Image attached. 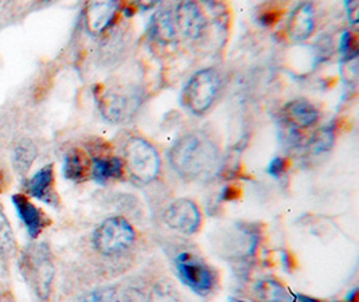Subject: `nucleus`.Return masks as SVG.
<instances>
[{
	"mask_svg": "<svg viewBox=\"0 0 359 302\" xmlns=\"http://www.w3.org/2000/svg\"><path fill=\"white\" fill-rule=\"evenodd\" d=\"M174 171L186 180H205L215 174L219 151L212 140L201 133L180 137L170 152Z\"/></svg>",
	"mask_w": 359,
	"mask_h": 302,
	"instance_id": "f257e3e1",
	"label": "nucleus"
},
{
	"mask_svg": "<svg viewBox=\"0 0 359 302\" xmlns=\"http://www.w3.org/2000/svg\"><path fill=\"white\" fill-rule=\"evenodd\" d=\"M219 86L221 78L217 70L203 69L196 71L183 90L182 99L184 107L196 114L205 113L212 107Z\"/></svg>",
	"mask_w": 359,
	"mask_h": 302,
	"instance_id": "20e7f679",
	"label": "nucleus"
},
{
	"mask_svg": "<svg viewBox=\"0 0 359 302\" xmlns=\"http://www.w3.org/2000/svg\"><path fill=\"white\" fill-rule=\"evenodd\" d=\"M177 274L180 281L196 294L208 296L214 287L215 277L210 268L190 253H182L175 259Z\"/></svg>",
	"mask_w": 359,
	"mask_h": 302,
	"instance_id": "423d86ee",
	"label": "nucleus"
},
{
	"mask_svg": "<svg viewBox=\"0 0 359 302\" xmlns=\"http://www.w3.org/2000/svg\"><path fill=\"white\" fill-rule=\"evenodd\" d=\"M76 302H114V293L112 289H96L82 294Z\"/></svg>",
	"mask_w": 359,
	"mask_h": 302,
	"instance_id": "5701e85b",
	"label": "nucleus"
},
{
	"mask_svg": "<svg viewBox=\"0 0 359 302\" xmlns=\"http://www.w3.org/2000/svg\"><path fill=\"white\" fill-rule=\"evenodd\" d=\"M136 238L135 230L124 218L114 217L101 223L95 231L93 245L100 254L114 255L127 250Z\"/></svg>",
	"mask_w": 359,
	"mask_h": 302,
	"instance_id": "39448f33",
	"label": "nucleus"
},
{
	"mask_svg": "<svg viewBox=\"0 0 359 302\" xmlns=\"http://www.w3.org/2000/svg\"><path fill=\"white\" fill-rule=\"evenodd\" d=\"M164 221L168 227L182 234H193L199 228L201 212L194 202L178 199L165 210Z\"/></svg>",
	"mask_w": 359,
	"mask_h": 302,
	"instance_id": "0eeeda50",
	"label": "nucleus"
},
{
	"mask_svg": "<svg viewBox=\"0 0 359 302\" xmlns=\"http://www.w3.org/2000/svg\"><path fill=\"white\" fill-rule=\"evenodd\" d=\"M0 302H3V294H1V291H0Z\"/></svg>",
	"mask_w": 359,
	"mask_h": 302,
	"instance_id": "7c9ffc66",
	"label": "nucleus"
},
{
	"mask_svg": "<svg viewBox=\"0 0 359 302\" xmlns=\"http://www.w3.org/2000/svg\"><path fill=\"white\" fill-rule=\"evenodd\" d=\"M148 302H180V300L171 287L159 285L154 289Z\"/></svg>",
	"mask_w": 359,
	"mask_h": 302,
	"instance_id": "b1692460",
	"label": "nucleus"
},
{
	"mask_svg": "<svg viewBox=\"0 0 359 302\" xmlns=\"http://www.w3.org/2000/svg\"><path fill=\"white\" fill-rule=\"evenodd\" d=\"M117 7L116 1H97L89 4L86 10L88 30L95 35L105 32L114 20Z\"/></svg>",
	"mask_w": 359,
	"mask_h": 302,
	"instance_id": "4468645a",
	"label": "nucleus"
},
{
	"mask_svg": "<svg viewBox=\"0 0 359 302\" xmlns=\"http://www.w3.org/2000/svg\"><path fill=\"white\" fill-rule=\"evenodd\" d=\"M172 14L178 35L180 34L187 39L198 38L206 26L205 16L193 1H182L177 4Z\"/></svg>",
	"mask_w": 359,
	"mask_h": 302,
	"instance_id": "6e6552de",
	"label": "nucleus"
},
{
	"mask_svg": "<svg viewBox=\"0 0 359 302\" xmlns=\"http://www.w3.org/2000/svg\"><path fill=\"white\" fill-rule=\"evenodd\" d=\"M17 239L11 224L4 212L0 210V259L7 261L17 253Z\"/></svg>",
	"mask_w": 359,
	"mask_h": 302,
	"instance_id": "aec40b11",
	"label": "nucleus"
},
{
	"mask_svg": "<svg viewBox=\"0 0 359 302\" xmlns=\"http://www.w3.org/2000/svg\"><path fill=\"white\" fill-rule=\"evenodd\" d=\"M13 203L29 235L33 239L38 238L50 223L46 214L35 206L26 195L22 193L13 196Z\"/></svg>",
	"mask_w": 359,
	"mask_h": 302,
	"instance_id": "9b49d317",
	"label": "nucleus"
},
{
	"mask_svg": "<svg viewBox=\"0 0 359 302\" xmlns=\"http://www.w3.org/2000/svg\"><path fill=\"white\" fill-rule=\"evenodd\" d=\"M357 294H358V291L357 290H353L348 296H347V298H346V301L347 302H355L357 301Z\"/></svg>",
	"mask_w": 359,
	"mask_h": 302,
	"instance_id": "c85d7f7f",
	"label": "nucleus"
},
{
	"mask_svg": "<svg viewBox=\"0 0 359 302\" xmlns=\"http://www.w3.org/2000/svg\"><path fill=\"white\" fill-rule=\"evenodd\" d=\"M92 160L81 149L67 152L64 161V175L72 181H82L90 175Z\"/></svg>",
	"mask_w": 359,
	"mask_h": 302,
	"instance_id": "2eb2a0df",
	"label": "nucleus"
},
{
	"mask_svg": "<svg viewBox=\"0 0 359 302\" xmlns=\"http://www.w3.org/2000/svg\"><path fill=\"white\" fill-rule=\"evenodd\" d=\"M294 297L299 300V302H320L315 300V298L307 297V296H302V294H294Z\"/></svg>",
	"mask_w": 359,
	"mask_h": 302,
	"instance_id": "cd10ccee",
	"label": "nucleus"
},
{
	"mask_svg": "<svg viewBox=\"0 0 359 302\" xmlns=\"http://www.w3.org/2000/svg\"><path fill=\"white\" fill-rule=\"evenodd\" d=\"M19 270L36 298L39 301H48L55 274L49 246L45 243L26 246L19 256Z\"/></svg>",
	"mask_w": 359,
	"mask_h": 302,
	"instance_id": "f03ea898",
	"label": "nucleus"
},
{
	"mask_svg": "<svg viewBox=\"0 0 359 302\" xmlns=\"http://www.w3.org/2000/svg\"><path fill=\"white\" fill-rule=\"evenodd\" d=\"M136 181L147 184L155 180L161 171L158 151L142 137H132L124 146L123 161Z\"/></svg>",
	"mask_w": 359,
	"mask_h": 302,
	"instance_id": "7ed1b4c3",
	"label": "nucleus"
},
{
	"mask_svg": "<svg viewBox=\"0 0 359 302\" xmlns=\"http://www.w3.org/2000/svg\"><path fill=\"white\" fill-rule=\"evenodd\" d=\"M315 27V11L311 3L299 4L288 19V34L294 41H306Z\"/></svg>",
	"mask_w": 359,
	"mask_h": 302,
	"instance_id": "ddd939ff",
	"label": "nucleus"
},
{
	"mask_svg": "<svg viewBox=\"0 0 359 302\" xmlns=\"http://www.w3.org/2000/svg\"><path fill=\"white\" fill-rule=\"evenodd\" d=\"M334 139H335V135H334L332 127L322 128L316 130L311 139L310 146L312 152L319 155L330 151V148L334 144Z\"/></svg>",
	"mask_w": 359,
	"mask_h": 302,
	"instance_id": "412c9836",
	"label": "nucleus"
},
{
	"mask_svg": "<svg viewBox=\"0 0 359 302\" xmlns=\"http://www.w3.org/2000/svg\"><path fill=\"white\" fill-rule=\"evenodd\" d=\"M285 160L283 158H275V159L271 161L269 167H268V172L269 175L273 176V177H278V176L283 175L284 171H285Z\"/></svg>",
	"mask_w": 359,
	"mask_h": 302,
	"instance_id": "a878e982",
	"label": "nucleus"
},
{
	"mask_svg": "<svg viewBox=\"0 0 359 302\" xmlns=\"http://www.w3.org/2000/svg\"><path fill=\"white\" fill-rule=\"evenodd\" d=\"M283 116L285 124L294 129L311 127L318 121V111L307 99L299 98L288 102L283 108Z\"/></svg>",
	"mask_w": 359,
	"mask_h": 302,
	"instance_id": "f8f14e48",
	"label": "nucleus"
},
{
	"mask_svg": "<svg viewBox=\"0 0 359 302\" xmlns=\"http://www.w3.org/2000/svg\"><path fill=\"white\" fill-rule=\"evenodd\" d=\"M353 45H354V36L351 32H343L341 36V42H339V51L344 57H348L354 53H358L357 50H353Z\"/></svg>",
	"mask_w": 359,
	"mask_h": 302,
	"instance_id": "393cba45",
	"label": "nucleus"
},
{
	"mask_svg": "<svg viewBox=\"0 0 359 302\" xmlns=\"http://www.w3.org/2000/svg\"><path fill=\"white\" fill-rule=\"evenodd\" d=\"M137 107L139 102L136 97L116 93L112 90L102 95L100 99V108L102 111V116L114 123H121L130 118Z\"/></svg>",
	"mask_w": 359,
	"mask_h": 302,
	"instance_id": "9d476101",
	"label": "nucleus"
},
{
	"mask_svg": "<svg viewBox=\"0 0 359 302\" xmlns=\"http://www.w3.org/2000/svg\"><path fill=\"white\" fill-rule=\"evenodd\" d=\"M262 302H294L296 297L276 280H262L256 287Z\"/></svg>",
	"mask_w": 359,
	"mask_h": 302,
	"instance_id": "a211bd4d",
	"label": "nucleus"
},
{
	"mask_svg": "<svg viewBox=\"0 0 359 302\" xmlns=\"http://www.w3.org/2000/svg\"><path fill=\"white\" fill-rule=\"evenodd\" d=\"M151 32L156 41L162 43H172L178 39V32L172 11H159L152 18Z\"/></svg>",
	"mask_w": 359,
	"mask_h": 302,
	"instance_id": "dca6fc26",
	"label": "nucleus"
},
{
	"mask_svg": "<svg viewBox=\"0 0 359 302\" xmlns=\"http://www.w3.org/2000/svg\"><path fill=\"white\" fill-rule=\"evenodd\" d=\"M54 181V167L53 164H48L25 183V191L29 196L38 199L42 203L58 206V195L55 192Z\"/></svg>",
	"mask_w": 359,
	"mask_h": 302,
	"instance_id": "1a4fd4ad",
	"label": "nucleus"
},
{
	"mask_svg": "<svg viewBox=\"0 0 359 302\" xmlns=\"http://www.w3.org/2000/svg\"><path fill=\"white\" fill-rule=\"evenodd\" d=\"M346 8H347V16L348 20L351 22V25H357L359 20V3L353 0V1H347L346 3Z\"/></svg>",
	"mask_w": 359,
	"mask_h": 302,
	"instance_id": "bb28decb",
	"label": "nucleus"
},
{
	"mask_svg": "<svg viewBox=\"0 0 359 302\" xmlns=\"http://www.w3.org/2000/svg\"><path fill=\"white\" fill-rule=\"evenodd\" d=\"M36 153V148L32 142L25 140L18 144L13 152V167L18 175L25 176L30 171Z\"/></svg>",
	"mask_w": 359,
	"mask_h": 302,
	"instance_id": "6ab92c4d",
	"label": "nucleus"
},
{
	"mask_svg": "<svg viewBox=\"0 0 359 302\" xmlns=\"http://www.w3.org/2000/svg\"><path fill=\"white\" fill-rule=\"evenodd\" d=\"M358 53L346 57L341 62V74L343 80L348 83L355 82L358 78Z\"/></svg>",
	"mask_w": 359,
	"mask_h": 302,
	"instance_id": "4be33fe9",
	"label": "nucleus"
},
{
	"mask_svg": "<svg viewBox=\"0 0 359 302\" xmlns=\"http://www.w3.org/2000/svg\"><path fill=\"white\" fill-rule=\"evenodd\" d=\"M124 171V163L118 158H98L92 160L90 175L100 183L105 184L108 180L120 179Z\"/></svg>",
	"mask_w": 359,
	"mask_h": 302,
	"instance_id": "f3484780",
	"label": "nucleus"
},
{
	"mask_svg": "<svg viewBox=\"0 0 359 302\" xmlns=\"http://www.w3.org/2000/svg\"><path fill=\"white\" fill-rule=\"evenodd\" d=\"M229 302H245V301H243V300H236V298H230V300H229Z\"/></svg>",
	"mask_w": 359,
	"mask_h": 302,
	"instance_id": "c756f323",
	"label": "nucleus"
}]
</instances>
